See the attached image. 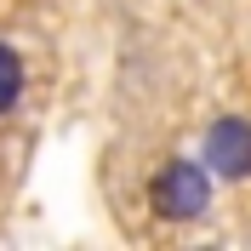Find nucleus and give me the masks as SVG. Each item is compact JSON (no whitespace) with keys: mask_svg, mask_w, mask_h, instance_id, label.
<instances>
[{"mask_svg":"<svg viewBox=\"0 0 251 251\" xmlns=\"http://www.w3.org/2000/svg\"><path fill=\"white\" fill-rule=\"evenodd\" d=\"M205 200H211V183H205V172L194 160H172L154 177V211L160 217H200Z\"/></svg>","mask_w":251,"mask_h":251,"instance_id":"f257e3e1","label":"nucleus"},{"mask_svg":"<svg viewBox=\"0 0 251 251\" xmlns=\"http://www.w3.org/2000/svg\"><path fill=\"white\" fill-rule=\"evenodd\" d=\"M205 160L217 177H251V126L246 120H217L205 131Z\"/></svg>","mask_w":251,"mask_h":251,"instance_id":"f03ea898","label":"nucleus"},{"mask_svg":"<svg viewBox=\"0 0 251 251\" xmlns=\"http://www.w3.org/2000/svg\"><path fill=\"white\" fill-rule=\"evenodd\" d=\"M17 92H23V63H17L12 46H0V114L17 103Z\"/></svg>","mask_w":251,"mask_h":251,"instance_id":"7ed1b4c3","label":"nucleus"}]
</instances>
